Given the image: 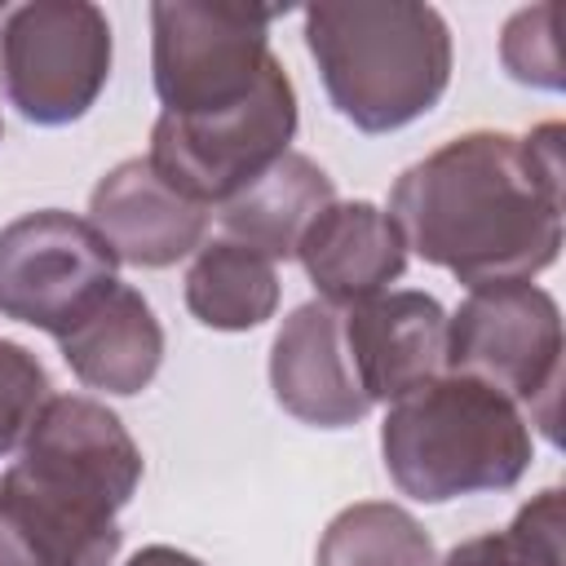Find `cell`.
I'll use <instances>...</instances> for the list:
<instances>
[{
    "mask_svg": "<svg viewBox=\"0 0 566 566\" xmlns=\"http://www.w3.org/2000/svg\"><path fill=\"white\" fill-rule=\"evenodd\" d=\"M327 203H336L332 177L310 155L287 150L265 172H256L243 190H234L217 208V221L226 239L261 252L265 261H287L296 256L305 230Z\"/></svg>",
    "mask_w": 566,
    "mask_h": 566,
    "instance_id": "cell-15",
    "label": "cell"
},
{
    "mask_svg": "<svg viewBox=\"0 0 566 566\" xmlns=\"http://www.w3.org/2000/svg\"><path fill=\"white\" fill-rule=\"evenodd\" d=\"M562 4L544 0L531 9H517L504 31H500V66L509 71V80L526 84V88H548L557 93L566 84L562 71Z\"/></svg>",
    "mask_w": 566,
    "mask_h": 566,
    "instance_id": "cell-19",
    "label": "cell"
},
{
    "mask_svg": "<svg viewBox=\"0 0 566 566\" xmlns=\"http://www.w3.org/2000/svg\"><path fill=\"white\" fill-rule=\"evenodd\" d=\"M296 137V88L287 66L274 57L261 84L217 111L164 115L150 128V168L195 199L199 208H221L256 172H265Z\"/></svg>",
    "mask_w": 566,
    "mask_h": 566,
    "instance_id": "cell-6",
    "label": "cell"
},
{
    "mask_svg": "<svg viewBox=\"0 0 566 566\" xmlns=\"http://www.w3.org/2000/svg\"><path fill=\"white\" fill-rule=\"evenodd\" d=\"M279 13L208 0L150 4V75L164 115L217 111L248 97L274 62L270 22Z\"/></svg>",
    "mask_w": 566,
    "mask_h": 566,
    "instance_id": "cell-8",
    "label": "cell"
},
{
    "mask_svg": "<svg viewBox=\"0 0 566 566\" xmlns=\"http://www.w3.org/2000/svg\"><path fill=\"white\" fill-rule=\"evenodd\" d=\"M124 566H203V562L190 557V553H181V548H172V544H146V548L133 553Z\"/></svg>",
    "mask_w": 566,
    "mask_h": 566,
    "instance_id": "cell-21",
    "label": "cell"
},
{
    "mask_svg": "<svg viewBox=\"0 0 566 566\" xmlns=\"http://www.w3.org/2000/svg\"><path fill=\"white\" fill-rule=\"evenodd\" d=\"M115 265L88 217L62 208L27 212L0 230V314L57 340L119 283Z\"/></svg>",
    "mask_w": 566,
    "mask_h": 566,
    "instance_id": "cell-9",
    "label": "cell"
},
{
    "mask_svg": "<svg viewBox=\"0 0 566 566\" xmlns=\"http://www.w3.org/2000/svg\"><path fill=\"white\" fill-rule=\"evenodd\" d=\"M49 398L53 394H49L44 363L27 345L0 336V455L22 447L27 429L35 424V416Z\"/></svg>",
    "mask_w": 566,
    "mask_h": 566,
    "instance_id": "cell-20",
    "label": "cell"
},
{
    "mask_svg": "<svg viewBox=\"0 0 566 566\" xmlns=\"http://www.w3.org/2000/svg\"><path fill=\"white\" fill-rule=\"evenodd\" d=\"M314 566H438L429 531L389 500L340 509L314 553Z\"/></svg>",
    "mask_w": 566,
    "mask_h": 566,
    "instance_id": "cell-17",
    "label": "cell"
},
{
    "mask_svg": "<svg viewBox=\"0 0 566 566\" xmlns=\"http://www.w3.org/2000/svg\"><path fill=\"white\" fill-rule=\"evenodd\" d=\"M380 455L394 486L420 504L509 491L531 469V424L491 385L442 371L389 402Z\"/></svg>",
    "mask_w": 566,
    "mask_h": 566,
    "instance_id": "cell-4",
    "label": "cell"
},
{
    "mask_svg": "<svg viewBox=\"0 0 566 566\" xmlns=\"http://www.w3.org/2000/svg\"><path fill=\"white\" fill-rule=\"evenodd\" d=\"M447 371L473 376L517 402L548 442H557L562 398V314L535 283L469 287L447 314Z\"/></svg>",
    "mask_w": 566,
    "mask_h": 566,
    "instance_id": "cell-5",
    "label": "cell"
},
{
    "mask_svg": "<svg viewBox=\"0 0 566 566\" xmlns=\"http://www.w3.org/2000/svg\"><path fill=\"white\" fill-rule=\"evenodd\" d=\"M142 447L84 394H53L0 473V566H111Z\"/></svg>",
    "mask_w": 566,
    "mask_h": 566,
    "instance_id": "cell-2",
    "label": "cell"
},
{
    "mask_svg": "<svg viewBox=\"0 0 566 566\" xmlns=\"http://www.w3.org/2000/svg\"><path fill=\"white\" fill-rule=\"evenodd\" d=\"M305 49L336 115L363 133L407 128L451 84V27L433 4H310Z\"/></svg>",
    "mask_w": 566,
    "mask_h": 566,
    "instance_id": "cell-3",
    "label": "cell"
},
{
    "mask_svg": "<svg viewBox=\"0 0 566 566\" xmlns=\"http://www.w3.org/2000/svg\"><path fill=\"white\" fill-rule=\"evenodd\" d=\"M57 349L80 385L133 398L159 376L164 327L137 287L115 283L88 314H80L57 336Z\"/></svg>",
    "mask_w": 566,
    "mask_h": 566,
    "instance_id": "cell-14",
    "label": "cell"
},
{
    "mask_svg": "<svg viewBox=\"0 0 566 566\" xmlns=\"http://www.w3.org/2000/svg\"><path fill=\"white\" fill-rule=\"evenodd\" d=\"M296 261L305 265L318 301L349 310L402 279L407 243L385 208L367 199H336L305 230Z\"/></svg>",
    "mask_w": 566,
    "mask_h": 566,
    "instance_id": "cell-13",
    "label": "cell"
},
{
    "mask_svg": "<svg viewBox=\"0 0 566 566\" xmlns=\"http://www.w3.org/2000/svg\"><path fill=\"white\" fill-rule=\"evenodd\" d=\"M562 486L531 495L504 531L455 544L438 566H562Z\"/></svg>",
    "mask_w": 566,
    "mask_h": 566,
    "instance_id": "cell-18",
    "label": "cell"
},
{
    "mask_svg": "<svg viewBox=\"0 0 566 566\" xmlns=\"http://www.w3.org/2000/svg\"><path fill=\"white\" fill-rule=\"evenodd\" d=\"M562 142L557 119L442 142L389 190L402 243L464 287L531 283L562 252Z\"/></svg>",
    "mask_w": 566,
    "mask_h": 566,
    "instance_id": "cell-1",
    "label": "cell"
},
{
    "mask_svg": "<svg viewBox=\"0 0 566 566\" xmlns=\"http://www.w3.org/2000/svg\"><path fill=\"white\" fill-rule=\"evenodd\" d=\"M0 133H4V124H0Z\"/></svg>",
    "mask_w": 566,
    "mask_h": 566,
    "instance_id": "cell-22",
    "label": "cell"
},
{
    "mask_svg": "<svg viewBox=\"0 0 566 566\" xmlns=\"http://www.w3.org/2000/svg\"><path fill=\"white\" fill-rule=\"evenodd\" d=\"M345 345L371 407H389L447 371V310L429 292H380L345 310Z\"/></svg>",
    "mask_w": 566,
    "mask_h": 566,
    "instance_id": "cell-12",
    "label": "cell"
},
{
    "mask_svg": "<svg viewBox=\"0 0 566 566\" xmlns=\"http://www.w3.org/2000/svg\"><path fill=\"white\" fill-rule=\"evenodd\" d=\"M111 22L88 0H31L0 18V84L9 106L44 128L88 115L111 80Z\"/></svg>",
    "mask_w": 566,
    "mask_h": 566,
    "instance_id": "cell-7",
    "label": "cell"
},
{
    "mask_svg": "<svg viewBox=\"0 0 566 566\" xmlns=\"http://www.w3.org/2000/svg\"><path fill=\"white\" fill-rule=\"evenodd\" d=\"M270 389L287 416L314 429H349L371 411L345 345V310L305 301L279 323L270 345Z\"/></svg>",
    "mask_w": 566,
    "mask_h": 566,
    "instance_id": "cell-10",
    "label": "cell"
},
{
    "mask_svg": "<svg viewBox=\"0 0 566 566\" xmlns=\"http://www.w3.org/2000/svg\"><path fill=\"white\" fill-rule=\"evenodd\" d=\"M88 226L115 252V261L137 270H164L203 248L208 208L172 190L150 159L115 164L88 195Z\"/></svg>",
    "mask_w": 566,
    "mask_h": 566,
    "instance_id": "cell-11",
    "label": "cell"
},
{
    "mask_svg": "<svg viewBox=\"0 0 566 566\" xmlns=\"http://www.w3.org/2000/svg\"><path fill=\"white\" fill-rule=\"evenodd\" d=\"M186 310L212 332H252L279 310V274L261 252L212 239L186 270Z\"/></svg>",
    "mask_w": 566,
    "mask_h": 566,
    "instance_id": "cell-16",
    "label": "cell"
}]
</instances>
